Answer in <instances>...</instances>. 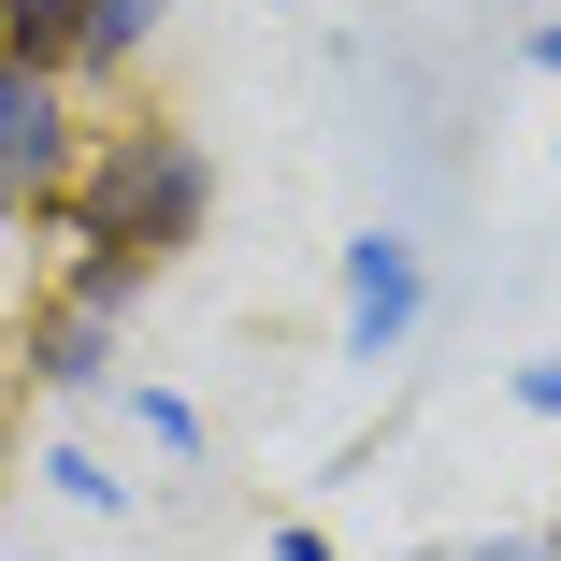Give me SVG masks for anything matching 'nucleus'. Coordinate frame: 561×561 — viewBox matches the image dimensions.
Masks as SVG:
<instances>
[{"label": "nucleus", "mask_w": 561, "mask_h": 561, "mask_svg": "<svg viewBox=\"0 0 561 561\" xmlns=\"http://www.w3.org/2000/svg\"><path fill=\"white\" fill-rule=\"evenodd\" d=\"M87 231L116 245V260H159V245H187V231H202V145H173V130H130L116 159H101V187H87Z\"/></svg>", "instance_id": "obj_1"}, {"label": "nucleus", "mask_w": 561, "mask_h": 561, "mask_svg": "<svg viewBox=\"0 0 561 561\" xmlns=\"http://www.w3.org/2000/svg\"><path fill=\"white\" fill-rule=\"evenodd\" d=\"M72 173V116H58V72L0 58V202H44Z\"/></svg>", "instance_id": "obj_2"}, {"label": "nucleus", "mask_w": 561, "mask_h": 561, "mask_svg": "<svg viewBox=\"0 0 561 561\" xmlns=\"http://www.w3.org/2000/svg\"><path fill=\"white\" fill-rule=\"evenodd\" d=\"M417 302H432L417 288V245L403 231H360L346 245V360H389L403 331H417Z\"/></svg>", "instance_id": "obj_3"}, {"label": "nucleus", "mask_w": 561, "mask_h": 561, "mask_svg": "<svg viewBox=\"0 0 561 561\" xmlns=\"http://www.w3.org/2000/svg\"><path fill=\"white\" fill-rule=\"evenodd\" d=\"M87 15H101V0H0V58L58 72V58H87Z\"/></svg>", "instance_id": "obj_4"}, {"label": "nucleus", "mask_w": 561, "mask_h": 561, "mask_svg": "<svg viewBox=\"0 0 561 561\" xmlns=\"http://www.w3.org/2000/svg\"><path fill=\"white\" fill-rule=\"evenodd\" d=\"M145 30H159V0H101V15H87V58H130Z\"/></svg>", "instance_id": "obj_5"}, {"label": "nucleus", "mask_w": 561, "mask_h": 561, "mask_svg": "<svg viewBox=\"0 0 561 561\" xmlns=\"http://www.w3.org/2000/svg\"><path fill=\"white\" fill-rule=\"evenodd\" d=\"M533 58H547V72H561V15H547V44H533Z\"/></svg>", "instance_id": "obj_6"}]
</instances>
